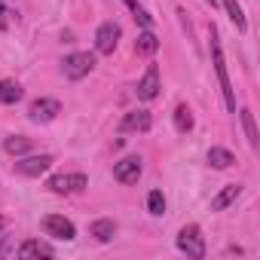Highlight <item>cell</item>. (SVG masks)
<instances>
[{
  "mask_svg": "<svg viewBox=\"0 0 260 260\" xmlns=\"http://www.w3.org/2000/svg\"><path fill=\"white\" fill-rule=\"evenodd\" d=\"M220 4H223V10H226L230 22L236 25V31H239V34H245V31H248V22H245V13H242V7H239V0H220Z\"/></svg>",
  "mask_w": 260,
  "mask_h": 260,
  "instance_id": "obj_16",
  "label": "cell"
},
{
  "mask_svg": "<svg viewBox=\"0 0 260 260\" xmlns=\"http://www.w3.org/2000/svg\"><path fill=\"white\" fill-rule=\"evenodd\" d=\"M208 166L211 169H230V166H236V156L223 147H211L208 150Z\"/></svg>",
  "mask_w": 260,
  "mask_h": 260,
  "instance_id": "obj_18",
  "label": "cell"
},
{
  "mask_svg": "<svg viewBox=\"0 0 260 260\" xmlns=\"http://www.w3.org/2000/svg\"><path fill=\"white\" fill-rule=\"evenodd\" d=\"M208 46H211V64L217 71V83H220V92H223V104L230 113H236V95H233V83H230V74H226V61H223V49H220V37H217V28L211 25L208 28Z\"/></svg>",
  "mask_w": 260,
  "mask_h": 260,
  "instance_id": "obj_1",
  "label": "cell"
},
{
  "mask_svg": "<svg viewBox=\"0 0 260 260\" xmlns=\"http://www.w3.org/2000/svg\"><path fill=\"white\" fill-rule=\"evenodd\" d=\"M86 175H52L49 181H46V187L52 190V193H58V196H71V193H80V190H86Z\"/></svg>",
  "mask_w": 260,
  "mask_h": 260,
  "instance_id": "obj_6",
  "label": "cell"
},
{
  "mask_svg": "<svg viewBox=\"0 0 260 260\" xmlns=\"http://www.w3.org/2000/svg\"><path fill=\"white\" fill-rule=\"evenodd\" d=\"M113 178H116L119 184H138V178H141V159H138V156L119 159V162L113 166Z\"/></svg>",
  "mask_w": 260,
  "mask_h": 260,
  "instance_id": "obj_10",
  "label": "cell"
},
{
  "mask_svg": "<svg viewBox=\"0 0 260 260\" xmlns=\"http://www.w3.org/2000/svg\"><path fill=\"white\" fill-rule=\"evenodd\" d=\"M89 233H92L98 242H110V239L116 236V223H113L110 217H98V220L89 226Z\"/></svg>",
  "mask_w": 260,
  "mask_h": 260,
  "instance_id": "obj_15",
  "label": "cell"
},
{
  "mask_svg": "<svg viewBox=\"0 0 260 260\" xmlns=\"http://www.w3.org/2000/svg\"><path fill=\"white\" fill-rule=\"evenodd\" d=\"M122 4H125L128 10H138V0H122Z\"/></svg>",
  "mask_w": 260,
  "mask_h": 260,
  "instance_id": "obj_25",
  "label": "cell"
},
{
  "mask_svg": "<svg viewBox=\"0 0 260 260\" xmlns=\"http://www.w3.org/2000/svg\"><path fill=\"white\" fill-rule=\"evenodd\" d=\"M178 248H181L187 257L202 260V257H205V236H202V230H199L196 223L184 226V230L178 233Z\"/></svg>",
  "mask_w": 260,
  "mask_h": 260,
  "instance_id": "obj_2",
  "label": "cell"
},
{
  "mask_svg": "<svg viewBox=\"0 0 260 260\" xmlns=\"http://www.w3.org/2000/svg\"><path fill=\"white\" fill-rule=\"evenodd\" d=\"M40 226H43L46 236H52V239H58V242H71V239L77 236V226H74L64 214H46V217L40 220Z\"/></svg>",
  "mask_w": 260,
  "mask_h": 260,
  "instance_id": "obj_4",
  "label": "cell"
},
{
  "mask_svg": "<svg viewBox=\"0 0 260 260\" xmlns=\"http://www.w3.org/2000/svg\"><path fill=\"white\" fill-rule=\"evenodd\" d=\"M52 162H55L52 153H37V156H25V159H19V162H16V172L25 175V178H40L43 172L52 169Z\"/></svg>",
  "mask_w": 260,
  "mask_h": 260,
  "instance_id": "obj_7",
  "label": "cell"
},
{
  "mask_svg": "<svg viewBox=\"0 0 260 260\" xmlns=\"http://www.w3.org/2000/svg\"><path fill=\"white\" fill-rule=\"evenodd\" d=\"M58 113H61V104H58L55 98H37V101H31V107H28V119H31V122H52Z\"/></svg>",
  "mask_w": 260,
  "mask_h": 260,
  "instance_id": "obj_8",
  "label": "cell"
},
{
  "mask_svg": "<svg viewBox=\"0 0 260 260\" xmlns=\"http://www.w3.org/2000/svg\"><path fill=\"white\" fill-rule=\"evenodd\" d=\"M242 125H245V138H248V144H251V150H257L260 147V135H257V125H254V113L248 110V107H242Z\"/></svg>",
  "mask_w": 260,
  "mask_h": 260,
  "instance_id": "obj_17",
  "label": "cell"
},
{
  "mask_svg": "<svg viewBox=\"0 0 260 260\" xmlns=\"http://www.w3.org/2000/svg\"><path fill=\"white\" fill-rule=\"evenodd\" d=\"M156 49H159V40H156V34L147 28V31L138 37V43H135V52H138V55H153Z\"/></svg>",
  "mask_w": 260,
  "mask_h": 260,
  "instance_id": "obj_19",
  "label": "cell"
},
{
  "mask_svg": "<svg viewBox=\"0 0 260 260\" xmlns=\"http://www.w3.org/2000/svg\"><path fill=\"white\" fill-rule=\"evenodd\" d=\"M92 68H95V55L92 52H71L61 61V74L68 80H83L86 74H92Z\"/></svg>",
  "mask_w": 260,
  "mask_h": 260,
  "instance_id": "obj_3",
  "label": "cell"
},
{
  "mask_svg": "<svg viewBox=\"0 0 260 260\" xmlns=\"http://www.w3.org/2000/svg\"><path fill=\"white\" fill-rule=\"evenodd\" d=\"M22 95H25V89L16 80H0V104H16V101H22Z\"/></svg>",
  "mask_w": 260,
  "mask_h": 260,
  "instance_id": "obj_14",
  "label": "cell"
},
{
  "mask_svg": "<svg viewBox=\"0 0 260 260\" xmlns=\"http://www.w3.org/2000/svg\"><path fill=\"white\" fill-rule=\"evenodd\" d=\"M135 95H138L141 101H153V98L159 95V68H156V64H147L144 77H141L138 86H135Z\"/></svg>",
  "mask_w": 260,
  "mask_h": 260,
  "instance_id": "obj_9",
  "label": "cell"
},
{
  "mask_svg": "<svg viewBox=\"0 0 260 260\" xmlns=\"http://www.w3.org/2000/svg\"><path fill=\"white\" fill-rule=\"evenodd\" d=\"M132 13H135V22H138L141 28H153V19H150V16L141 10V7H138V10H132Z\"/></svg>",
  "mask_w": 260,
  "mask_h": 260,
  "instance_id": "obj_24",
  "label": "cell"
},
{
  "mask_svg": "<svg viewBox=\"0 0 260 260\" xmlns=\"http://www.w3.org/2000/svg\"><path fill=\"white\" fill-rule=\"evenodd\" d=\"M13 22H16V13H13L7 4H4V0H0V31H7Z\"/></svg>",
  "mask_w": 260,
  "mask_h": 260,
  "instance_id": "obj_23",
  "label": "cell"
},
{
  "mask_svg": "<svg viewBox=\"0 0 260 260\" xmlns=\"http://www.w3.org/2000/svg\"><path fill=\"white\" fill-rule=\"evenodd\" d=\"M150 125H153L150 110H132L119 119V132H150Z\"/></svg>",
  "mask_w": 260,
  "mask_h": 260,
  "instance_id": "obj_11",
  "label": "cell"
},
{
  "mask_svg": "<svg viewBox=\"0 0 260 260\" xmlns=\"http://www.w3.org/2000/svg\"><path fill=\"white\" fill-rule=\"evenodd\" d=\"M239 196H242V184H226V187L211 199V211H223V208H226V205H233Z\"/></svg>",
  "mask_w": 260,
  "mask_h": 260,
  "instance_id": "obj_13",
  "label": "cell"
},
{
  "mask_svg": "<svg viewBox=\"0 0 260 260\" xmlns=\"http://www.w3.org/2000/svg\"><path fill=\"white\" fill-rule=\"evenodd\" d=\"M175 128H178L181 135H187L190 128H193V113H190L187 104H178V110H175Z\"/></svg>",
  "mask_w": 260,
  "mask_h": 260,
  "instance_id": "obj_20",
  "label": "cell"
},
{
  "mask_svg": "<svg viewBox=\"0 0 260 260\" xmlns=\"http://www.w3.org/2000/svg\"><path fill=\"white\" fill-rule=\"evenodd\" d=\"M4 147H7V153H13V156L28 153V150H31V138H25V135H10V138L4 141Z\"/></svg>",
  "mask_w": 260,
  "mask_h": 260,
  "instance_id": "obj_21",
  "label": "cell"
},
{
  "mask_svg": "<svg viewBox=\"0 0 260 260\" xmlns=\"http://www.w3.org/2000/svg\"><path fill=\"white\" fill-rule=\"evenodd\" d=\"M19 257H52L55 254V248L52 245H46V242H40V239H28V242H22V248L16 251Z\"/></svg>",
  "mask_w": 260,
  "mask_h": 260,
  "instance_id": "obj_12",
  "label": "cell"
},
{
  "mask_svg": "<svg viewBox=\"0 0 260 260\" xmlns=\"http://www.w3.org/2000/svg\"><path fill=\"white\" fill-rule=\"evenodd\" d=\"M147 211L156 214V217L166 211V196H162V190H150V196H147Z\"/></svg>",
  "mask_w": 260,
  "mask_h": 260,
  "instance_id": "obj_22",
  "label": "cell"
},
{
  "mask_svg": "<svg viewBox=\"0 0 260 260\" xmlns=\"http://www.w3.org/2000/svg\"><path fill=\"white\" fill-rule=\"evenodd\" d=\"M119 37H122L119 25H116V22H104V25L95 31V52H101V55H113V49L119 46Z\"/></svg>",
  "mask_w": 260,
  "mask_h": 260,
  "instance_id": "obj_5",
  "label": "cell"
}]
</instances>
